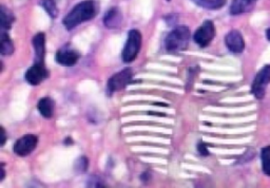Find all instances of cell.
I'll list each match as a JSON object with an SVG mask.
<instances>
[{
	"instance_id": "7c38bea8",
	"label": "cell",
	"mask_w": 270,
	"mask_h": 188,
	"mask_svg": "<svg viewBox=\"0 0 270 188\" xmlns=\"http://www.w3.org/2000/svg\"><path fill=\"white\" fill-rule=\"evenodd\" d=\"M121 20H123V16H121L119 9H117L116 7H113L110 10H108L104 17V23L108 29L117 28V26L120 25Z\"/></svg>"
},
{
	"instance_id": "30bf717a",
	"label": "cell",
	"mask_w": 270,
	"mask_h": 188,
	"mask_svg": "<svg viewBox=\"0 0 270 188\" xmlns=\"http://www.w3.org/2000/svg\"><path fill=\"white\" fill-rule=\"evenodd\" d=\"M55 59L58 64L66 67L74 66L78 59H79V54L74 50L70 48H62L57 51Z\"/></svg>"
},
{
	"instance_id": "ffe728a7",
	"label": "cell",
	"mask_w": 270,
	"mask_h": 188,
	"mask_svg": "<svg viewBox=\"0 0 270 188\" xmlns=\"http://www.w3.org/2000/svg\"><path fill=\"white\" fill-rule=\"evenodd\" d=\"M88 167V160L86 158H82L77 161V164H76V168L77 170H82V171H86Z\"/></svg>"
},
{
	"instance_id": "277c9868",
	"label": "cell",
	"mask_w": 270,
	"mask_h": 188,
	"mask_svg": "<svg viewBox=\"0 0 270 188\" xmlns=\"http://www.w3.org/2000/svg\"><path fill=\"white\" fill-rule=\"evenodd\" d=\"M270 83V66H264L255 75L251 86V92L255 99L262 100L265 97L266 88Z\"/></svg>"
},
{
	"instance_id": "3957f363",
	"label": "cell",
	"mask_w": 270,
	"mask_h": 188,
	"mask_svg": "<svg viewBox=\"0 0 270 188\" xmlns=\"http://www.w3.org/2000/svg\"><path fill=\"white\" fill-rule=\"evenodd\" d=\"M142 33L139 30L133 29L129 32L127 43L121 53V57L125 62H132L134 59H137L142 48Z\"/></svg>"
},
{
	"instance_id": "603a6c76",
	"label": "cell",
	"mask_w": 270,
	"mask_h": 188,
	"mask_svg": "<svg viewBox=\"0 0 270 188\" xmlns=\"http://www.w3.org/2000/svg\"><path fill=\"white\" fill-rule=\"evenodd\" d=\"M266 37H267V39L270 42V29H268V30L266 31Z\"/></svg>"
},
{
	"instance_id": "cb8c5ba5",
	"label": "cell",
	"mask_w": 270,
	"mask_h": 188,
	"mask_svg": "<svg viewBox=\"0 0 270 188\" xmlns=\"http://www.w3.org/2000/svg\"><path fill=\"white\" fill-rule=\"evenodd\" d=\"M167 2H171V0H167Z\"/></svg>"
},
{
	"instance_id": "8fae6325",
	"label": "cell",
	"mask_w": 270,
	"mask_h": 188,
	"mask_svg": "<svg viewBox=\"0 0 270 188\" xmlns=\"http://www.w3.org/2000/svg\"><path fill=\"white\" fill-rule=\"evenodd\" d=\"M35 51V62H45L46 56V35L45 33H37L32 40Z\"/></svg>"
},
{
	"instance_id": "7402d4cb",
	"label": "cell",
	"mask_w": 270,
	"mask_h": 188,
	"mask_svg": "<svg viewBox=\"0 0 270 188\" xmlns=\"http://www.w3.org/2000/svg\"><path fill=\"white\" fill-rule=\"evenodd\" d=\"M2 137H3L2 146H4L6 144V141H7V133H6V130H5L4 127H2Z\"/></svg>"
},
{
	"instance_id": "9c48e42d",
	"label": "cell",
	"mask_w": 270,
	"mask_h": 188,
	"mask_svg": "<svg viewBox=\"0 0 270 188\" xmlns=\"http://www.w3.org/2000/svg\"><path fill=\"white\" fill-rule=\"evenodd\" d=\"M225 44L228 50L231 51L232 53H242L245 48L244 38L237 30H232L226 35Z\"/></svg>"
},
{
	"instance_id": "52a82bcc",
	"label": "cell",
	"mask_w": 270,
	"mask_h": 188,
	"mask_svg": "<svg viewBox=\"0 0 270 188\" xmlns=\"http://www.w3.org/2000/svg\"><path fill=\"white\" fill-rule=\"evenodd\" d=\"M38 143L37 137H35L34 134H25L24 137L20 138L17 140L14 144V152L19 155V156H26L29 155L34 149L36 148Z\"/></svg>"
},
{
	"instance_id": "8992f818",
	"label": "cell",
	"mask_w": 270,
	"mask_h": 188,
	"mask_svg": "<svg viewBox=\"0 0 270 188\" xmlns=\"http://www.w3.org/2000/svg\"><path fill=\"white\" fill-rule=\"evenodd\" d=\"M133 72L131 69H125L116 74H114L108 80V90L111 93L125 89L132 80Z\"/></svg>"
},
{
	"instance_id": "2e32d148",
	"label": "cell",
	"mask_w": 270,
	"mask_h": 188,
	"mask_svg": "<svg viewBox=\"0 0 270 188\" xmlns=\"http://www.w3.org/2000/svg\"><path fill=\"white\" fill-rule=\"evenodd\" d=\"M198 7L207 10H219L226 5V0H193Z\"/></svg>"
},
{
	"instance_id": "5b68a950",
	"label": "cell",
	"mask_w": 270,
	"mask_h": 188,
	"mask_svg": "<svg viewBox=\"0 0 270 188\" xmlns=\"http://www.w3.org/2000/svg\"><path fill=\"white\" fill-rule=\"evenodd\" d=\"M215 36V26L211 20H206L199 28L195 31L193 39L195 44L200 48H205L210 45Z\"/></svg>"
},
{
	"instance_id": "e0dca14e",
	"label": "cell",
	"mask_w": 270,
	"mask_h": 188,
	"mask_svg": "<svg viewBox=\"0 0 270 188\" xmlns=\"http://www.w3.org/2000/svg\"><path fill=\"white\" fill-rule=\"evenodd\" d=\"M40 6L45 9L50 17L56 18L58 16V8L55 0H40Z\"/></svg>"
},
{
	"instance_id": "ba28073f",
	"label": "cell",
	"mask_w": 270,
	"mask_h": 188,
	"mask_svg": "<svg viewBox=\"0 0 270 188\" xmlns=\"http://www.w3.org/2000/svg\"><path fill=\"white\" fill-rule=\"evenodd\" d=\"M49 76L45 62H35L31 68L25 72L24 78L32 86H37Z\"/></svg>"
},
{
	"instance_id": "ac0fdd59",
	"label": "cell",
	"mask_w": 270,
	"mask_h": 188,
	"mask_svg": "<svg viewBox=\"0 0 270 188\" xmlns=\"http://www.w3.org/2000/svg\"><path fill=\"white\" fill-rule=\"evenodd\" d=\"M261 160H262L263 172L266 174V176L270 177V146H266L262 149Z\"/></svg>"
},
{
	"instance_id": "d6986e66",
	"label": "cell",
	"mask_w": 270,
	"mask_h": 188,
	"mask_svg": "<svg viewBox=\"0 0 270 188\" xmlns=\"http://www.w3.org/2000/svg\"><path fill=\"white\" fill-rule=\"evenodd\" d=\"M15 18L13 16L10 10L6 9V7L2 8V25L3 29L10 30L12 28V24L14 22Z\"/></svg>"
},
{
	"instance_id": "5bb4252c",
	"label": "cell",
	"mask_w": 270,
	"mask_h": 188,
	"mask_svg": "<svg viewBox=\"0 0 270 188\" xmlns=\"http://www.w3.org/2000/svg\"><path fill=\"white\" fill-rule=\"evenodd\" d=\"M37 108L39 113L46 118H51L54 114V109H55V103L50 98H44L39 101Z\"/></svg>"
},
{
	"instance_id": "9a60e30c",
	"label": "cell",
	"mask_w": 270,
	"mask_h": 188,
	"mask_svg": "<svg viewBox=\"0 0 270 188\" xmlns=\"http://www.w3.org/2000/svg\"><path fill=\"white\" fill-rule=\"evenodd\" d=\"M14 52V44H13L11 37L8 33L3 32L2 34V47H0V53L2 55H11Z\"/></svg>"
},
{
	"instance_id": "6da1fadb",
	"label": "cell",
	"mask_w": 270,
	"mask_h": 188,
	"mask_svg": "<svg viewBox=\"0 0 270 188\" xmlns=\"http://www.w3.org/2000/svg\"><path fill=\"white\" fill-rule=\"evenodd\" d=\"M96 12V5L92 0H86V2L79 3L63 18V26L69 31L73 30L80 23L91 20L92 18L95 17Z\"/></svg>"
},
{
	"instance_id": "7a4b0ae2",
	"label": "cell",
	"mask_w": 270,
	"mask_h": 188,
	"mask_svg": "<svg viewBox=\"0 0 270 188\" xmlns=\"http://www.w3.org/2000/svg\"><path fill=\"white\" fill-rule=\"evenodd\" d=\"M189 40H190V30L187 26H179L168 34L165 46L169 52H180L187 49Z\"/></svg>"
},
{
	"instance_id": "4fadbf2b",
	"label": "cell",
	"mask_w": 270,
	"mask_h": 188,
	"mask_svg": "<svg viewBox=\"0 0 270 188\" xmlns=\"http://www.w3.org/2000/svg\"><path fill=\"white\" fill-rule=\"evenodd\" d=\"M258 0H233L230 7V14L231 15H240L243 13H246L251 11Z\"/></svg>"
},
{
	"instance_id": "44dd1931",
	"label": "cell",
	"mask_w": 270,
	"mask_h": 188,
	"mask_svg": "<svg viewBox=\"0 0 270 188\" xmlns=\"http://www.w3.org/2000/svg\"><path fill=\"white\" fill-rule=\"evenodd\" d=\"M197 151L201 154V155H209V151L207 148V144L204 142H200L197 145Z\"/></svg>"
}]
</instances>
